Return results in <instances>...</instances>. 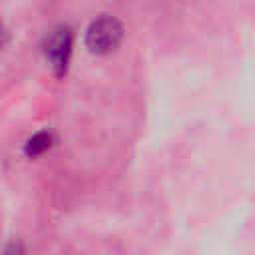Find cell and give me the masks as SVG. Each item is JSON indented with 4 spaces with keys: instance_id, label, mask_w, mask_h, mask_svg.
Masks as SVG:
<instances>
[{
    "instance_id": "3957f363",
    "label": "cell",
    "mask_w": 255,
    "mask_h": 255,
    "mask_svg": "<svg viewBox=\"0 0 255 255\" xmlns=\"http://www.w3.org/2000/svg\"><path fill=\"white\" fill-rule=\"evenodd\" d=\"M50 143H52L50 133L40 131V133H36L34 137H30V139H28V143H26V153H28L30 157L42 155V153H44V151L50 147Z\"/></svg>"
},
{
    "instance_id": "277c9868",
    "label": "cell",
    "mask_w": 255,
    "mask_h": 255,
    "mask_svg": "<svg viewBox=\"0 0 255 255\" xmlns=\"http://www.w3.org/2000/svg\"><path fill=\"white\" fill-rule=\"evenodd\" d=\"M6 40H8V34H6V28L0 24V48H4V44H6Z\"/></svg>"
},
{
    "instance_id": "6da1fadb",
    "label": "cell",
    "mask_w": 255,
    "mask_h": 255,
    "mask_svg": "<svg viewBox=\"0 0 255 255\" xmlns=\"http://www.w3.org/2000/svg\"><path fill=\"white\" fill-rule=\"evenodd\" d=\"M122 34V24L116 18L100 16L90 24L86 32V46L96 54H108L120 44Z\"/></svg>"
},
{
    "instance_id": "7a4b0ae2",
    "label": "cell",
    "mask_w": 255,
    "mask_h": 255,
    "mask_svg": "<svg viewBox=\"0 0 255 255\" xmlns=\"http://www.w3.org/2000/svg\"><path fill=\"white\" fill-rule=\"evenodd\" d=\"M72 54V32L68 26H58L50 32L46 40V58L56 70V74H64L68 60Z\"/></svg>"
}]
</instances>
